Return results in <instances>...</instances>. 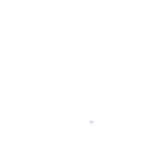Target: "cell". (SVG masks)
I'll return each instance as SVG.
<instances>
[]
</instances>
